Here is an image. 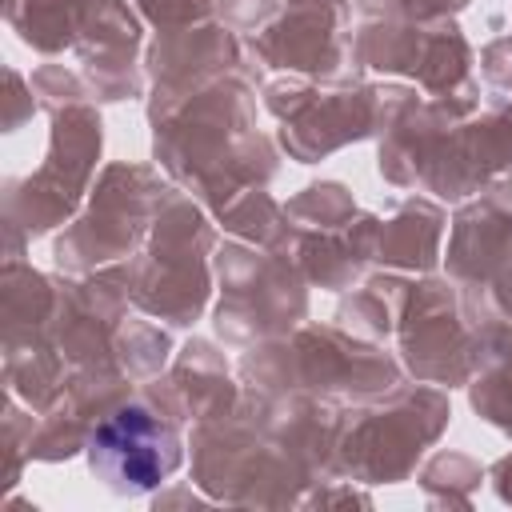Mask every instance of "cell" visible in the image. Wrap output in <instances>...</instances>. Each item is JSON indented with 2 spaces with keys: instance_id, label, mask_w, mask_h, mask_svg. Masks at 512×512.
Instances as JSON below:
<instances>
[{
  "instance_id": "obj_1",
  "label": "cell",
  "mask_w": 512,
  "mask_h": 512,
  "mask_svg": "<svg viewBox=\"0 0 512 512\" xmlns=\"http://www.w3.org/2000/svg\"><path fill=\"white\" fill-rule=\"evenodd\" d=\"M88 464L116 496H144L176 472L180 436L160 416L132 404L88 436Z\"/></svg>"
}]
</instances>
